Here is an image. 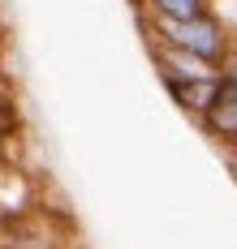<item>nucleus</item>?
<instances>
[{
    "mask_svg": "<svg viewBox=\"0 0 237 249\" xmlns=\"http://www.w3.org/2000/svg\"><path fill=\"white\" fill-rule=\"evenodd\" d=\"M147 30H151V43H164V48L190 52L207 65H224V56L233 52V35L229 26L220 22L216 13H198V18H147Z\"/></svg>",
    "mask_w": 237,
    "mask_h": 249,
    "instance_id": "f257e3e1",
    "label": "nucleus"
},
{
    "mask_svg": "<svg viewBox=\"0 0 237 249\" xmlns=\"http://www.w3.org/2000/svg\"><path fill=\"white\" fill-rule=\"evenodd\" d=\"M194 124L207 133L216 146L237 150V43H233V52L224 56V65L216 69L211 103H207V112H203Z\"/></svg>",
    "mask_w": 237,
    "mask_h": 249,
    "instance_id": "f03ea898",
    "label": "nucleus"
},
{
    "mask_svg": "<svg viewBox=\"0 0 237 249\" xmlns=\"http://www.w3.org/2000/svg\"><path fill=\"white\" fill-rule=\"evenodd\" d=\"M159 82H164L168 99L177 103L190 121H198V116L207 112L211 90H216V73H211V77H159Z\"/></svg>",
    "mask_w": 237,
    "mask_h": 249,
    "instance_id": "7ed1b4c3",
    "label": "nucleus"
},
{
    "mask_svg": "<svg viewBox=\"0 0 237 249\" xmlns=\"http://www.w3.org/2000/svg\"><path fill=\"white\" fill-rule=\"evenodd\" d=\"M147 18H198L207 13L211 0H138Z\"/></svg>",
    "mask_w": 237,
    "mask_h": 249,
    "instance_id": "20e7f679",
    "label": "nucleus"
},
{
    "mask_svg": "<svg viewBox=\"0 0 237 249\" xmlns=\"http://www.w3.org/2000/svg\"><path fill=\"white\" fill-rule=\"evenodd\" d=\"M229 159H233V172H237V150H229Z\"/></svg>",
    "mask_w": 237,
    "mask_h": 249,
    "instance_id": "39448f33",
    "label": "nucleus"
}]
</instances>
